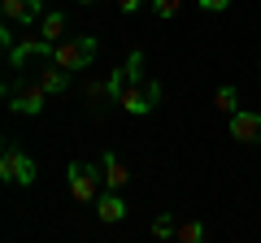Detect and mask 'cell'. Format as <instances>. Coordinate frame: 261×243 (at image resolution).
<instances>
[{"mask_svg":"<svg viewBox=\"0 0 261 243\" xmlns=\"http://www.w3.org/2000/svg\"><path fill=\"white\" fill-rule=\"evenodd\" d=\"M79 5H100V0H79Z\"/></svg>","mask_w":261,"mask_h":243,"instance_id":"d6986e66","label":"cell"},{"mask_svg":"<svg viewBox=\"0 0 261 243\" xmlns=\"http://www.w3.org/2000/svg\"><path fill=\"white\" fill-rule=\"evenodd\" d=\"M0 178L13 183V187H31V183H35V161H31L22 148L9 143V148L0 152Z\"/></svg>","mask_w":261,"mask_h":243,"instance_id":"5b68a950","label":"cell"},{"mask_svg":"<svg viewBox=\"0 0 261 243\" xmlns=\"http://www.w3.org/2000/svg\"><path fill=\"white\" fill-rule=\"evenodd\" d=\"M100 174H105V187L109 191H126V183H130V169L118 161V152H105L100 157Z\"/></svg>","mask_w":261,"mask_h":243,"instance_id":"9c48e42d","label":"cell"},{"mask_svg":"<svg viewBox=\"0 0 261 243\" xmlns=\"http://www.w3.org/2000/svg\"><path fill=\"white\" fill-rule=\"evenodd\" d=\"M157 100H161V83L157 78H130L126 87L118 92V109L122 113H130V117H144V113H152L157 109Z\"/></svg>","mask_w":261,"mask_h":243,"instance_id":"6da1fadb","label":"cell"},{"mask_svg":"<svg viewBox=\"0 0 261 243\" xmlns=\"http://www.w3.org/2000/svg\"><path fill=\"white\" fill-rule=\"evenodd\" d=\"M39 39H48V44H61L65 39V13H44V18H39Z\"/></svg>","mask_w":261,"mask_h":243,"instance_id":"7c38bea8","label":"cell"},{"mask_svg":"<svg viewBox=\"0 0 261 243\" xmlns=\"http://www.w3.org/2000/svg\"><path fill=\"white\" fill-rule=\"evenodd\" d=\"M96 52H100V39H96V35L61 39V44L53 48V66H61V70H87L96 61Z\"/></svg>","mask_w":261,"mask_h":243,"instance_id":"7a4b0ae2","label":"cell"},{"mask_svg":"<svg viewBox=\"0 0 261 243\" xmlns=\"http://www.w3.org/2000/svg\"><path fill=\"white\" fill-rule=\"evenodd\" d=\"M178 243H205V226H200V217H187V222H178Z\"/></svg>","mask_w":261,"mask_h":243,"instance_id":"5bb4252c","label":"cell"},{"mask_svg":"<svg viewBox=\"0 0 261 243\" xmlns=\"http://www.w3.org/2000/svg\"><path fill=\"white\" fill-rule=\"evenodd\" d=\"M152 234H157V239H174L178 222H174V217H157V222H152Z\"/></svg>","mask_w":261,"mask_h":243,"instance_id":"9a60e30c","label":"cell"},{"mask_svg":"<svg viewBox=\"0 0 261 243\" xmlns=\"http://www.w3.org/2000/svg\"><path fill=\"white\" fill-rule=\"evenodd\" d=\"M53 48L57 44H48V39H27V44H13L9 48V66L13 70H22V66H27V61H53Z\"/></svg>","mask_w":261,"mask_h":243,"instance_id":"8992f818","label":"cell"},{"mask_svg":"<svg viewBox=\"0 0 261 243\" xmlns=\"http://www.w3.org/2000/svg\"><path fill=\"white\" fill-rule=\"evenodd\" d=\"M231 139L235 143H261V113L235 109L231 113Z\"/></svg>","mask_w":261,"mask_h":243,"instance_id":"52a82bcc","label":"cell"},{"mask_svg":"<svg viewBox=\"0 0 261 243\" xmlns=\"http://www.w3.org/2000/svg\"><path fill=\"white\" fill-rule=\"evenodd\" d=\"M65 178H70V196H74L79 204H92V200H100V196H96V187L105 183V174H96V165H87V161H70Z\"/></svg>","mask_w":261,"mask_h":243,"instance_id":"277c9868","label":"cell"},{"mask_svg":"<svg viewBox=\"0 0 261 243\" xmlns=\"http://www.w3.org/2000/svg\"><path fill=\"white\" fill-rule=\"evenodd\" d=\"M200 9L205 13H222V9H231V0H200Z\"/></svg>","mask_w":261,"mask_h":243,"instance_id":"e0dca14e","label":"cell"},{"mask_svg":"<svg viewBox=\"0 0 261 243\" xmlns=\"http://www.w3.org/2000/svg\"><path fill=\"white\" fill-rule=\"evenodd\" d=\"M5 96H9V104H13V113H27V117H39L44 113V100H48V92L35 83V78H9V87H5Z\"/></svg>","mask_w":261,"mask_h":243,"instance_id":"3957f363","label":"cell"},{"mask_svg":"<svg viewBox=\"0 0 261 243\" xmlns=\"http://www.w3.org/2000/svg\"><path fill=\"white\" fill-rule=\"evenodd\" d=\"M235 104H240V92H235L231 83H222V87H218V92H214V109L231 117V113H235Z\"/></svg>","mask_w":261,"mask_h":243,"instance_id":"4fadbf2b","label":"cell"},{"mask_svg":"<svg viewBox=\"0 0 261 243\" xmlns=\"http://www.w3.org/2000/svg\"><path fill=\"white\" fill-rule=\"evenodd\" d=\"M96 217H100L105 226H118L122 217H126V200H122V191H105V196L96 200Z\"/></svg>","mask_w":261,"mask_h":243,"instance_id":"30bf717a","label":"cell"},{"mask_svg":"<svg viewBox=\"0 0 261 243\" xmlns=\"http://www.w3.org/2000/svg\"><path fill=\"white\" fill-rule=\"evenodd\" d=\"M140 5H144V0H118V9H122V13H135Z\"/></svg>","mask_w":261,"mask_h":243,"instance_id":"ac0fdd59","label":"cell"},{"mask_svg":"<svg viewBox=\"0 0 261 243\" xmlns=\"http://www.w3.org/2000/svg\"><path fill=\"white\" fill-rule=\"evenodd\" d=\"M0 9H5V22L9 26H31V22L44 18V5L39 0H0Z\"/></svg>","mask_w":261,"mask_h":243,"instance_id":"ba28073f","label":"cell"},{"mask_svg":"<svg viewBox=\"0 0 261 243\" xmlns=\"http://www.w3.org/2000/svg\"><path fill=\"white\" fill-rule=\"evenodd\" d=\"M35 83L44 87L48 96H57V92H65V83H70V74H65L61 66H53V61H48V70H39V74H35Z\"/></svg>","mask_w":261,"mask_h":243,"instance_id":"8fae6325","label":"cell"},{"mask_svg":"<svg viewBox=\"0 0 261 243\" xmlns=\"http://www.w3.org/2000/svg\"><path fill=\"white\" fill-rule=\"evenodd\" d=\"M178 9H183V0H152V13H157L161 22H166V18H174Z\"/></svg>","mask_w":261,"mask_h":243,"instance_id":"2e32d148","label":"cell"}]
</instances>
